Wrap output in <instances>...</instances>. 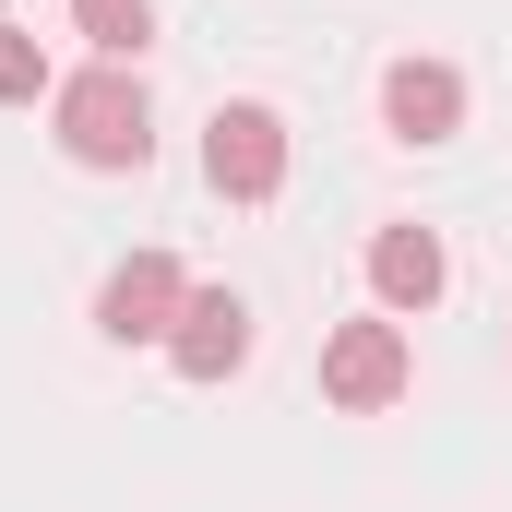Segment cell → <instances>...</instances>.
I'll return each mask as SVG.
<instances>
[{
	"label": "cell",
	"instance_id": "5b68a950",
	"mask_svg": "<svg viewBox=\"0 0 512 512\" xmlns=\"http://www.w3.org/2000/svg\"><path fill=\"white\" fill-rule=\"evenodd\" d=\"M167 358H179V382H227V370L251 358V298H239V286H191Z\"/></svg>",
	"mask_w": 512,
	"mask_h": 512
},
{
	"label": "cell",
	"instance_id": "9c48e42d",
	"mask_svg": "<svg viewBox=\"0 0 512 512\" xmlns=\"http://www.w3.org/2000/svg\"><path fill=\"white\" fill-rule=\"evenodd\" d=\"M36 96H60V84H48V48L0 24V108H36Z\"/></svg>",
	"mask_w": 512,
	"mask_h": 512
},
{
	"label": "cell",
	"instance_id": "8992f818",
	"mask_svg": "<svg viewBox=\"0 0 512 512\" xmlns=\"http://www.w3.org/2000/svg\"><path fill=\"white\" fill-rule=\"evenodd\" d=\"M382 120H393V143H453L465 131V72L453 60H393L382 72Z\"/></svg>",
	"mask_w": 512,
	"mask_h": 512
},
{
	"label": "cell",
	"instance_id": "277c9868",
	"mask_svg": "<svg viewBox=\"0 0 512 512\" xmlns=\"http://www.w3.org/2000/svg\"><path fill=\"white\" fill-rule=\"evenodd\" d=\"M179 298H191L179 262H167V251H131L120 274L96 286V334H108V346H167V334H179Z\"/></svg>",
	"mask_w": 512,
	"mask_h": 512
},
{
	"label": "cell",
	"instance_id": "3957f363",
	"mask_svg": "<svg viewBox=\"0 0 512 512\" xmlns=\"http://www.w3.org/2000/svg\"><path fill=\"white\" fill-rule=\"evenodd\" d=\"M417 382V358H405V322H334L322 334V393L346 405V417H370V405H393V393Z\"/></svg>",
	"mask_w": 512,
	"mask_h": 512
},
{
	"label": "cell",
	"instance_id": "ba28073f",
	"mask_svg": "<svg viewBox=\"0 0 512 512\" xmlns=\"http://www.w3.org/2000/svg\"><path fill=\"white\" fill-rule=\"evenodd\" d=\"M72 12H84L96 60H143V36H155V0H72Z\"/></svg>",
	"mask_w": 512,
	"mask_h": 512
},
{
	"label": "cell",
	"instance_id": "52a82bcc",
	"mask_svg": "<svg viewBox=\"0 0 512 512\" xmlns=\"http://www.w3.org/2000/svg\"><path fill=\"white\" fill-rule=\"evenodd\" d=\"M370 286H382V310H429V298L453 286V262H441L429 227H382V239H370Z\"/></svg>",
	"mask_w": 512,
	"mask_h": 512
},
{
	"label": "cell",
	"instance_id": "6da1fadb",
	"mask_svg": "<svg viewBox=\"0 0 512 512\" xmlns=\"http://www.w3.org/2000/svg\"><path fill=\"white\" fill-rule=\"evenodd\" d=\"M48 108H60V143H72V167H143V155H155V108H143L131 60H96V72H72Z\"/></svg>",
	"mask_w": 512,
	"mask_h": 512
},
{
	"label": "cell",
	"instance_id": "7a4b0ae2",
	"mask_svg": "<svg viewBox=\"0 0 512 512\" xmlns=\"http://www.w3.org/2000/svg\"><path fill=\"white\" fill-rule=\"evenodd\" d=\"M203 179H215L227 203H274V191H286V120L251 108V96L215 108V120H203Z\"/></svg>",
	"mask_w": 512,
	"mask_h": 512
}]
</instances>
